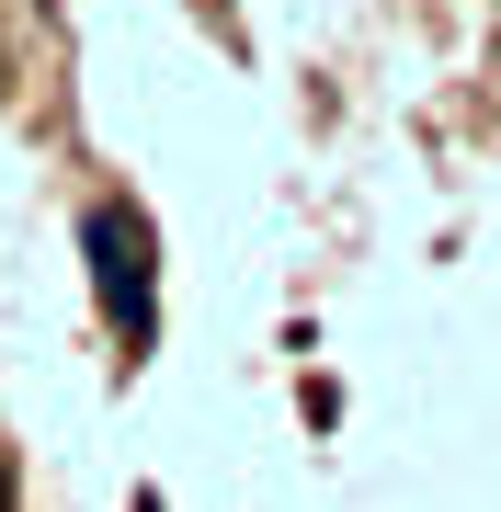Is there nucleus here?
<instances>
[{"label":"nucleus","instance_id":"1","mask_svg":"<svg viewBox=\"0 0 501 512\" xmlns=\"http://www.w3.org/2000/svg\"><path fill=\"white\" fill-rule=\"evenodd\" d=\"M92 262H103V319L126 342H149V228L126 205H92Z\"/></svg>","mask_w":501,"mask_h":512}]
</instances>
